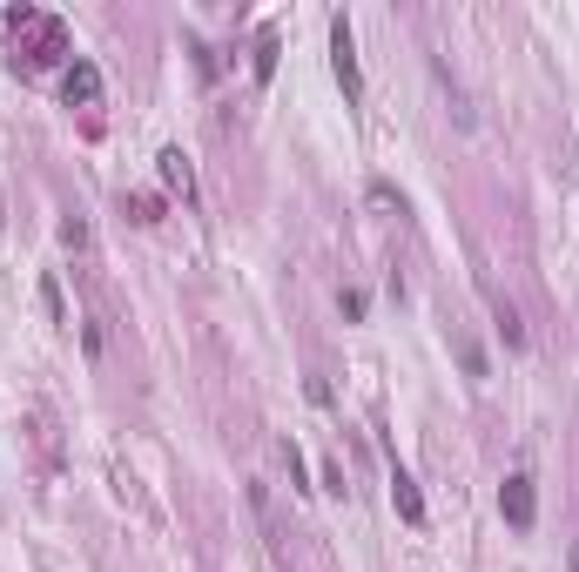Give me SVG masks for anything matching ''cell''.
Returning <instances> with one entry per match:
<instances>
[{
  "label": "cell",
  "instance_id": "cell-1",
  "mask_svg": "<svg viewBox=\"0 0 579 572\" xmlns=\"http://www.w3.org/2000/svg\"><path fill=\"white\" fill-rule=\"evenodd\" d=\"M330 67H337L344 101L357 108V101H364V75H357V47H350V21H344V14H330Z\"/></svg>",
  "mask_w": 579,
  "mask_h": 572
},
{
  "label": "cell",
  "instance_id": "cell-2",
  "mask_svg": "<svg viewBox=\"0 0 579 572\" xmlns=\"http://www.w3.org/2000/svg\"><path fill=\"white\" fill-rule=\"evenodd\" d=\"M499 512H505V526H513V532H533L539 492H533V478H525V472H513V478L499 485Z\"/></svg>",
  "mask_w": 579,
  "mask_h": 572
},
{
  "label": "cell",
  "instance_id": "cell-3",
  "mask_svg": "<svg viewBox=\"0 0 579 572\" xmlns=\"http://www.w3.org/2000/svg\"><path fill=\"white\" fill-rule=\"evenodd\" d=\"M61 101L67 108H95L101 101V67L95 61H67L61 67Z\"/></svg>",
  "mask_w": 579,
  "mask_h": 572
},
{
  "label": "cell",
  "instance_id": "cell-4",
  "mask_svg": "<svg viewBox=\"0 0 579 572\" xmlns=\"http://www.w3.org/2000/svg\"><path fill=\"white\" fill-rule=\"evenodd\" d=\"M156 169H162V182L176 189L182 202H196V169H189V155H182V148H162V155H156Z\"/></svg>",
  "mask_w": 579,
  "mask_h": 572
},
{
  "label": "cell",
  "instance_id": "cell-5",
  "mask_svg": "<svg viewBox=\"0 0 579 572\" xmlns=\"http://www.w3.org/2000/svg\"><path fill=\"white\" fill-rule=\"evenodd\" d=\"M391 506H398V518H404V526H424V498H418L411 472H391Z\"/></svg>",
  "mask_w": 579,
  "mask_h": 572
},
{
  "label": "cell",
  "instance_id": "cell-6",
  "mask_svg": "<svg viewBox=\"0 0 579 572\" xmlns=\"http://www.w3.org/2000/svg\"><path fill=\"white\" fill-rule=\"evenodd\" d=\"M492 317H499V331H505V343H513V351H519V343H525V323H519V310L505 303V297H492Z\"/></svg>",
  "mask_w": 579,
  "mask_h": 572
},
{
  "label": "cell",
  "instance_id": "cell-7",
  "mask_svg": "<svg viewBox=\"0 0 579 572\" xmlns=\"http://www.w3.org/2000/svg\"><path fill=\"white\" fill-rule=\"evenodd\" d=\"M41 310H47V323H67V297H61L55 276H41Z\"/></svg>",
  "mask_w": 579,
  "mask_h": 572
},
{
  "label": "cell",
  "instance_id": "cell-8",
  "mask_svg": "<svg viewBox=\"0 0 579 572\" xmlns=\"http://www.w3.org/2000/svg\"><path fill=\"white\" fill-rule=\"evenodd\" d=\"M337 310H344V323H364L371 297H364V290H357V283H344V290H337Z\"/></svg>",
  "mask_w": 579,
  "mask_h": 572
},
{
  "label": "cell",
  "instance_id": "cell-9",
  "mask_svg": "<svg viewBox=\"0 0 579 572\" xmlns=\"http://www.w3.org/2000/svg\"><path fill=\"white\" fill-rule=\"evenodd\" d=\"M277 75V34H257V81Z\"/></svg>",
  "mask_w": 579,
  "mask_h": 572
},
{
  "label": "cell",
  "instance_id": "cell-10",
  "mask_svg": "<svg viewBox=\"0 0 579 572\" xmlns=\"http://www.w3.org/2000/svg\"><path fill=\"white\" fill-rule=\"evenodd\" d=\"M364 196H371V209H398V216H404V196H398V189H391V182H371Z\"/></svg>",
  "mask_w": 579,
  "mask_h": 572
},
{
  "label": "cell",
  "instance_id": "cell-11",
  "mask_svg": "<svg viewBox=\"0 0 579 572\" xmlns=\"http://www.w3.org/2000/svg\"><path fill=\"white\" fill-rule=\"evenodd\" d=\"M458 363H465V377H485V351L472 337H458Z\"/></svg>",
  "mask_w": 579,
  "mask_h": 572
},
{
  "label": "cell",
  "instance_id": "cell-12",
  "mask_svg": "<svg viewBox=\"0 0 579 572\" xmlns=\"http://www.w3.org/2000/svg\"><path fill=\"white\" fill-rule=\"evenodd\" d=\"M61 242H67V250H81V242H88V222L67 216V222H61Z\"/></svg>",
  "mask_w": 579,
  "mask_h": 572
}]
</instances>
